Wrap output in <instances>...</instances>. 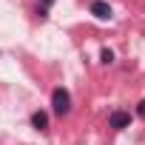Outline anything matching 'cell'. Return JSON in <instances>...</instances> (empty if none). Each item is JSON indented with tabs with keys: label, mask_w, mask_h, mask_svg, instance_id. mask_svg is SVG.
Masks as SVG:
<instances>
[{
	"label": "cell",
	"mask_w": 145,
	"mask_h": 145,
	"mask_svg": "<svg viewBox=\"0 0 145 145\" xmlns=\"http://www.w3.org/2000/svg\"><path fill=\"white\" fill-rule=\"evenodd\" d=\"M91 14L100 17V20H108L111 17V6L105 3V0H94V3H91Z\"/></svg>",
	"instance_id": "3"
},
{
	"label": "cell",
	"mask_w": 145,
	"mask_h": 145,
	"mask_svg": "<svg viewBox=\"0 0 145 145\" xmlns=\"http://www.w3.org/2000/svg\"><path fill=\"white\" fill-rule=\"evenodd\" d=\"M51 3H54V0H43V9H40V14H46V9H48Z\"/></svg>",
	"instance_id": "7"
},
{
	"label": "cell",
	"mask_w": 145,
	"mask_h": 145,
	"mask_svg": "<svg viewBox=\"0 0 145 145\" xmlns=\"http://www.w3.org/2000/svg\"><path fill=\"white\" fill-rule=\"evenodd\" d=\"M31 125H34L37 131H46V128H48V114H46V111H34V114H31Z\"/></svg>",
	"instance_id": "4"
},
{
	"label": "cell",
	"mask_w": 145,
	"mask_h": 145,
	"mask_svg": "<svg viewBox=\"0 0 145 145\" xmlns=\"http://www.w3.org/2000/svg\"><path fill=\"white\" fill-rule=\"evenodd\" d=\"M137 114H139V117H142V120H145V100H142V103H139V105H137Z\"/></svg>",
	"instance_id": "6"
},
{
	"label": "cell",
	"mask_w": 145,
	"mask_h": 145,
	"mask_svg": "<svg viewBox=\"0 0 145 145\" xmlns=\"http://www.w3.org/2000/svg\"><path fill=\"white\" fill-rule=\"evenodd\" d=\"M51 108H54L57 117L68 114V111H71V94H68L65 88H54V94H51Z\"/></svg>",
	"instance_id": "1"
},
{
	"label": "cell",
	"mask_w": 145,
	"mask_h": 145,
	"mask_svg": "<svg viewBox=\"0 0 145 145\" xmlns=\"http://www.w3.org/2000/svg\"><path fill=\"white\" fill-rule=\"evenodd\" d=\"M100 60H103V63H114V51H111V48H105V51L100 54Z\"/></svg>",
	"instance_id": "5"
},
{
	"label": "cell",
	"mask_w": 145,
	"mask_h": 145,
	"mask_svg": "<svg viewBox=\"0 0 145 145\" xmlns=\"http://www.w3.org/2000/svg\"><path fill=\"white\" fill-rule=\"evenodd\" d=\"M108 125L117 128V131H122V128L131 125V114H125V111H114V114L108 117Z\"/></svg>",
	"instance_id": "2"
}]
</instances>
